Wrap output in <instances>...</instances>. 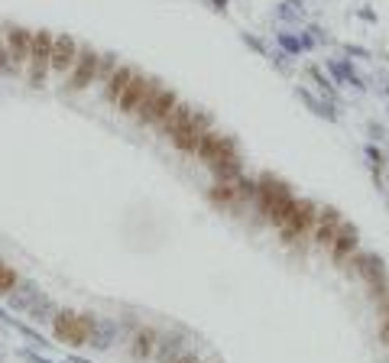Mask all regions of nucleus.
Listing matches in <instances>:
<instances>
[{"label":"nucleus","instance_id":"7ed1b4c3","mask_svg":"<svg viewBox=\"0 0 389 363\" xmlns=\"http://www.w3.org/2000/svg\"><path fill=\"white\" fill-rule=\"evenodd\" d=\"M380 341L389 347V318H383V321H380Z\"/></svg>","mask_w":389,"mask_h":363},{"label":"nucleus","instance_id":"20e7f679","mask_svg":"<svg viewBox=\"0 0 389 363\" xmlns=\"http://www.w3.org/2000/svg\"><path fill=\"white\" fill-rule=\"evenodd\" d=\"M172 363H201V357H198V354H182V357H176Z\"/></svg>","mask_w":389,"mask_h":363},{"label":"nucleus","instance_id":"f257e3e1","mask_svg":"<svg viewBox=\"0 0 389 363\" xmlns=\"http://www.w3.org/2000/svg\"><path fill=\"white\" fill-rule=\"evenodd\" d=\"M55 337L71 347L88 344L91 337H94V321L85 318V315H75V311H62V315L55 318Z\"/></svg>","mask_w":389,"mask_h":363},{"label":"nucleus","instance_id":"f03ea898","mask_svg":"<svg viewBox=\"0 0 389 363\" xmlns=\"http://www.w3.org/2000/svg\"><path fill=\"white\" fill-rule=\"evenodd\" d=\"M156 341H160V337H156V331L143 328L140 334H136V341H133V354H136V357H150L153 350H156Z\"/></svg>","mask_w":389,"mask_h":363}]
</instances>
